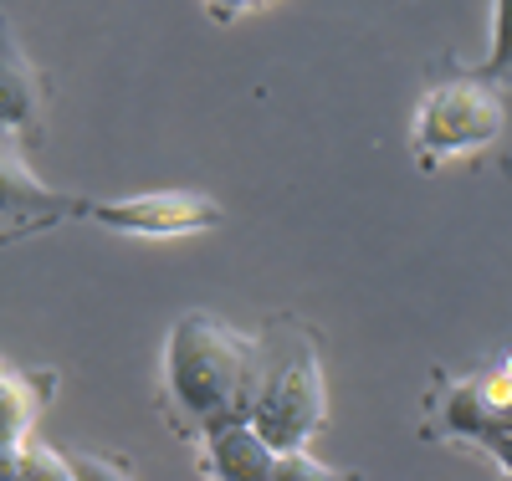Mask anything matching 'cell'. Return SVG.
Wrapping results in <instances>:
<instances>
[{"mask_svg": "<svg viewBox=\"0 0 512 481\" xmlns=\"http://www.w3.org/2000/svg\"><path fill=\"white\" fill-rule=\"evenodd\" d=\"M195 461L216 481H272L277 476V451L256 435L251 420L210 430L205 441H195Z\"/></svg>", "mask_w": 512, "mask_h": 481, "instance_id": "obj_9", "label": "cell"}, {"mask_svg": "<svg viewBox=\"0 0 512 481\" xmlns=\"http://www.w3.org/2000/svg\"><path fill=\"white\" fill-rule=\"evenodd\" d=\"M47 123V82L21 52L11 16L0 11V128H16L21 139H41Z\"/></svg>", "mask_w": 512, "mask_h": 481, "instance_id": "obj_8", "label": "cell"}, {"mask_svg": "<svg viewBox=\"0 0 512 481\" xmlns=\"http://www.w3.org/2000/svg\"><path fill=\"white\" fill-rule=\"evenodd\" d=\"M88 221L118 236H144V241H175V236H200L226 221V210L195 195V190H154L134 200H88Z\"/></svg>", "mask_w": 512, "mask_h": 481, "instance_id": "obj_6", "label": "cell"}, {"mask_svg": "<svg viewBox=\"0 0 512 481\" xmlns=\"http://www.w3.org/2000/svg\"><path fill=\"white\" fill-rule=\"evenodd\" d=\"M477 72L492 82L512 72V0H492V41H487V62Z\"/></svg>", "mask_w": 512, "mask_h": 481, "instance_id": "obj_10", "label": "cell"}, {"mask_svg": "<svg viewBox=\"0 0 512 481\" xmlns=\"http://www.w3.org/2000/svg\"><path fill=\"white\" fill-rule=\"evenodd\" d=\"M262 389V338H246L226 318L190 308L164 338L159 415L180 441H205L210 430L251 420Z\"/></svg>", "mask_w": 512, "mask_h": 481, "instance_id": "obj_1", "label": "cell"}, {"mask_svg": "<svg viewBox=\"0 0 512 481\" xmlns=\"http://www.w3.org/2000/svg\"><path fill=\"white\" fill-rule=\"evenodd\" d=\"M200 6L210 11V21H236V16H251V11L272 6V0H200Z\"/></svg>", "mask_w": 512, "mask_h": 481, "instance_id": "obj_11", "label": "cell"}, {"mask_svg": "<svg viewBox=\"0 0 512 481\" xmlns=\"http://www.w3.org/2000/svg\"><path fill=\"white\" fill-rule=\"evenodd\" d=\"M251 425L272 451H308V441L328 425L318 343L287 313L267 318L262 328V389H256Z\"/></svg>", "mask_w": 512, "mask_h": 481, "instance_id": "obj_2", "label": "cell"}, {"mask_svg": "<svg viewBox=\"0 0 512 481\" xmlns=\"http://www.w3.org/2000/svg\"><path fill=\"white\" fill-rule=\"evenodd\" d=\"M420 435L446 446H477L512 476V348L482 369L436 374L420 400Z\"/></svg>", "mask_w": 512, "mask_h": 481, "instance_id": "obj_3", "label": "cell"}, {"mask_svg": "<svg viewBox=\"0 0 512 481\" xmlns=\"http://www.w3.org/2000/svg\"><path fill=\"white\" fill-rule=\"evenodd\" d=\"M67 221H88V200L47 185L26 159L16 128H0V246L41 236Z\"/></svg>", "mask_w": 512, "mask_h": 481, "instance_id": "obj_5", "label": "cell"}, {"mask_svg": "<svg viewBox=\"0 0 512 481\" xmlns=\"http://www.w3.org/2000/svg\"><path fill=\"white\" fill-rule=\"evenodd\" d=\"M57 395V374L52 369H26L0 354V481H16L21 446L36 435L41 410Z\"/></svg>", "mask_w": 512, "mask_h": 481, "instance_id": "obj_7", "label": "cell"}, {"mask_svg": "<svg viewBox=\"0 0 512 481\" xmlns=\"http://www.w3.org/2000/svg\"><path fill=\"white\" fill-rule=\"evenodd\" d=\"M502 128H507V108H502L497 82L482 72H461V77L436 82L420 98L415 123H410V154L420 169H441L446 159L492 149L502 139Z\"/></svg>", "mask_w": 512, "mask_h": 481, "instance_id": "obj_4", "label": "cell"}]
</instances>
